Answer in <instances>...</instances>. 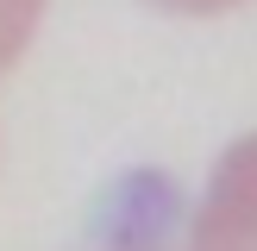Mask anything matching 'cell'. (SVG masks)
Returning <instances> with one entry per match:
<instances>
[{
	"label": "cell",
	"instance_id": "1",
	"mask_svg": "<svg viewBox=\"0 0 257 251\" xmlns=\"http://www.w3.org/2000/svg\"><path fill=\"white\" fill-rule=\"evenodd\" d=\"M195 232L257 245V138L226 151V163L213 170L207 201H201V213H195Z\"/></svg>",
	"mask_w": 257,
	"mask_h": 251
},
{
	"label": "cell",
	"instance_id": "2",
	"mask_svg": "<svg viewBox=\"0 0 257 251\" xmlns=\"http://www.w3.org/2000/svg\"><path fill=\"white\" fill-rule=\"evenodd\" d=\"M113 251H257V245H245V238H213V232H195V226H188L182 245H157V238H119Z\"/></svg>",
	"mask_w": 257,
	"mask_h": 251
},
{
	"label": "cell",
	"instance_id": "3",
	"mask_svg": "<svg viewBox=\"0 0 257 251\" xmlns=\"http://www.w3.org/2000/svg\"><path fill=\"white\" fill-rule=\"evenodd\" d=\"M38 7H44V0H0V63L25 44V32H32Z\"/></svg>",
	"mask_w": 257,
	"mask_h": 251
},
{
	"label": "cell",
	"instance_id": "4",
	"mask_svg": "<svg viewBox=\"0 0 257 251\" xmlns=\"http://www.w3.org/2000/svg\"><path fill=\"white\" fill-rule=\"evenodd\" d=\"M151 7H170V13H220V7H238V0H151Z\"/></svg>",
	"mask_w": 257,
	"mask_h": 251
}]
</instances>
